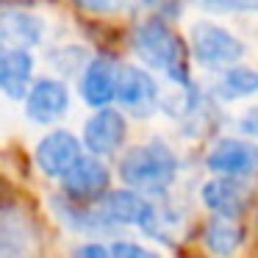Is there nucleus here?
<instances>
[{"instance_id": "obj_20", "label": "nucleus", "mask_w": 258, "mask_h": 258, "mask_svg": "<svg viewBox=\"0 0 258 258\" xmlns=\"http://www.w3.org/2000/svg\"><path fill=\"white\" fill-rule=\"evenodd\" d=\"M239 131L244 136H250V139H258V106L247 108L244 114H241L239 119Z\"/></svg>"}, {"instance_id": "obj_21", "label": "nucleus", "mask_w": 258, "mask_h": 258, "mask_svg": "<svg viewBox=\"0 0 258 258\" xmlns=\"http://www.w3.org/2000/svg\"><path fill=\"white\" fill-rule=\"evenodd\" d=\"M75 258H111V252L103 244H84V247H78Z\"/></svg>"}, {"instance_id": "obj_6", "label": "nucleus", "mask_w": 258, "mask_h": 258, "mask_svg": "<svg viewBox=\"0 0 258 258\" xmlns=\"http://www.w3.org/2000/svg\"><path fill=\"white\" fill-rule=\"evenodd\" d=\"M81 158V142L70 131H53L36 145V167L47 178H64Z\"/></svg>"}, {"instance_id": "obj_8", "label": "nucleus", "mask_w": 258, "mask_h": 258, "mask_svg": "<svg viewBox=\"0 0 258 258\" xmlns=\"http://www.w3.org/2000/svg\"><path fill=\"white\" fill-rule=\"evenodd\" d=\"M200 197H203V206H208L217 217L236 219L250 208L252 189L244 180H236V178H211L208 183H203Z\"/></svg>"}, {"instance_id": "obj_16", "label": "nucleus", "mask_w": 258, "mask_h": 258, "mask_svg": "<svg viewBox=\"0 0 258 258\" xmlns=\"http://www.w3.org/2000/svg\"><path fill=\"white\" fill-rule=\"evenodd\" d=\"M258 92V70L252 67H236L225 70L222 78L217 84V95L225 97V100H239V97H250Z\"/></svg>"}, {"instance_id": "obj_7", "label": "nucleus", "mask_w": 258, "mask_h": 258, "mask_svg": "<svg viewBox=\"0 0 258 258\" xmlns=\"http://www.w3.org/2000/svg\"><path fill=\"white\" fill-rule=\"evenodd\" d=\"M125 136H128V122L114 108H100L84 125V145L95 158L117 153L125 145Z\"/></svg>"}, {"instance_id": "obj_14", "label": "nucleus", "mask_w": 258, "mask_h": 258, "mask_svg": "<svg viewBox=\"0 0 258 258\" xmlns=\"http://www.w3.org/2000/svg\"><path fill=\"white\" fill-rule=\"evenodd\" d=\"M34 58L28 50H14V47L0 45V92L9 97H25L34 86Z\"/></svg>"}, {"instance_id": "obj_18", "label": "nucleus", "mask_w": 258, "mask_h": 258, "mask_svg": "<svg viewBox=\"0 0 258 258\" xmlns=\"http://www.w3.org/2000/svg\"><path fill=\"white\" fill-rule=\"evenodd\" d=\"M197 3H203L206 9H217V12H247V9H252V12H258V0H197Z\"/></svg>"}, {"instance_id": "obj_3", "label": "nucleus", "mask_w": 258, "mask_h": 258, "mask_svg": "<svg viewBox=\"0 0 258 258\" xmlns=\"http://www.w3.org/2000/svg\"><path fill=\"white\" fill-rule=\"evenodd\" d=\"M189 45L195 61L206 70H230L244 56L241 39H236L228 28L211 23V20H200V23L191 25Z\"/></svg>"}, {"instance_id": "obj_17", "label": "nucleus", "mask_w": 258, "mask_h": 258, "mask_svg": "<svg viewBox=\"0 0 258 258\" xmlns=\"http://www.w3.org/2000/svg\"><path fill=\"white\" fill-rule=\"evenodd\" d=\"M111 258H161V255L147 250V247L134 244V241H119V244L111 247Z\"/></svg>"}, {"instance_id": "obj_9", "label": "nucleus", "mask_w": 258, "mask_h": 258, "mask_svg": "<svg viewBox=\"0 0 258 258\" xmlns=\"http://www.w3.org/2000/svg\"><path fill=\"white\" fill-rule=\"evenodd\" d=\"M70 108V92L56 78H39L25 95V114L39 125H50Z\"/></svg>"}, {"instance_id": "obj_10", "label": "nucleus", "mask_w": 258, "mask_h": 258, "mask_svg": "<svg viewBox=\"0 0 258 258\" xmlns=\"http://www.w3.org/2000/svg\"><path fill=\"white\" fill-rule=\"evenodd\" d=\"M150 203L134 189H117L103 195V200L95 208V228L100 225H142Z\"/></svg>"}, {"instance_id": "obj_2", "label": "nucleus", "mask_w": 258, "mask_h": 258, "mask_svg": "<svg viewBox=\"0 0 258 258\" xmlns=\"http://www.w3.org/2000/svg\"><path fill=\"white\" fill-rule=\"evenodd\" d=\"M178 175V158L164 142H145L131 147L119 161V178L131 189L164 191Z\"/></svg>"}, {"instance_id": "obj_11", "label": "nucleus", "mask_w": 258, "mask_h": 258, "mask_svg": "<svg viewBox=\"0 0 258 258\" xmlns=\"http://www.w3.org/2000/svg\"><path fill=\"white\" fill-rule=\"evenodd\" d=\"M117 81H119V67L108 56H100L89 61L81 78V95L92 108H106L111 100H117Z\"/></svg>"}, {"instance_id": "obj_1", "label": "nucleus", "mask_w": 258, "mask_h": 258, "mask_svg": "<svg viewBox=\"0 0 258 258\" xmlns=\"http://www.w3.org/2000/svg\"><path fill=\"white\" fill-rule=\"evenodd\" d=\"M134 50L147 67L161 70L180 86H189V75H186V53L175 31L169 28L164 20L147 17L145 23L136 25L134 31Z\"/></svg>"}, {"instance_id": "obj_15", "label": "nucleus", "mask_w": 258, "mask_h": 258, "mask_svg": "<svg viewBox=\"0 0 258 258\" xmlns=\"http://www.w3.org/2000/svg\"><path fill=\"white\" fill-rule=\"evenodd\" d=\"M241 241H244V230L239 228L236 219L214 217L208 219L206 230H203V244L214 258H233L239 252Z\"/></svg>"}, {"instance_id": "obj_5", "label": "nucleus", "mask_w": 258, "mask_h": 258, "mask_svg": "<svg viewBox=\"0 0 258 258\" xmlns=\"http://www.w3.org/2000/svg\"><path fill=\"white\" fill-rule=\"evenodd\" d=\"M117 103L136 117H147L158 106V84L142 67H119Z\"/></svg>"}, {"instance_id": "obj_4", "label": "nucleus", "mask_w": 258, "mask_h": 258, "mask_svg": "<svg viewBox=\"0 0 258 258\" xmlns=\"http://www.w3.org/2000/svg\"><path fill=\"white\" fill-rule=\"evenodd\" d=\"M206 167L219 178H250L258 172V142L225 136L208 150Z\"/></svg>"}, {"instance_id": "obj_13", "label": "nucleus", "mask_w": 258, "mask_h": 258, "mask_svg": "<svg viewBox=\"0 0 258 258\" xmlns=\"http://www.w3.org/2000/svg\"><path fill=\"white\" fill-rule=\"evenodd\" d=\"M45 25L39 17L20 9H3L0 12V45L14 50H31L42 42Z\"/></svg>"}, {"instance_id": "obj_19", "label": "nucleus", "mask_w": 258, "mask_h": 258, "mask_svg": "<svg viewBox=\"0 0 258 258\" xmlns=\"http://www.w3.org/2000/svg\"><path fill=\"white\" fill-rule=\"evenodd\" d=\"M81 9H86V12L92 14H114L119 12V9L128 3V0H75Z\"/></svg>"}, {"instance_id": "obj_12", "label": "nucleus", "mask_w": 258, "mask_h": 258, "mask_svg": "<svg viewBox=\"0 0 258 258\" xmlns=\"http://www.w3.org/2000/svg\"><path fill=\"white\" fill-rule=\"evenodd\" d=\"M61 186L73 200H92L100 197L108 186V169L100 158L84 156L67 175L61 178Z\"/></svg>"}]
</instances>
